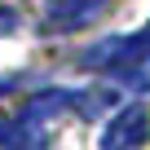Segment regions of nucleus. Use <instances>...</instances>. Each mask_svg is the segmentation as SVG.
Returning a JSON list of instances; mask_svg holds the SVG:
<instances>
[{"label": "nucleus", "mask_w": 150, "mask_h": 150, "mask_svg": "<svg viewBox=\"0 0 150 150\" xmlns=\"http://www.w3.org/2000/svg\"><path fill=\"white\" fill-rule=\"evenodd\" d=\"M84 62H88V66H97V71H115V75L146 71V66H150V27H146V31H137V35H124V40H110V44L93 49Z\"/></svg>", "instance_id": "1"}, {"label": "nucleus", "mask_w": 150, "mask_h": 150, "mask_svg": "<svg viewBox=\"0 0 150 150\" xmlns=\"http://www.w3.org/2000/svg\"><path fill=\"white\" fill-rule=\"evenodd\" d=\"M146 141H150V110L141 102L124 106L102 132V150H146Z\"/></svg>", "instance_id": "2"}, {"label": "nucleus", "mask_w": 150, "mask_h": 150, "mask_svg": "<svg viewBox=\"0 0 150 150\" xmlns=\"http://www.w3.org/2000/svg\"><path fill=\"white\" fill-rule=\"evenodd\" d=\"M110 9V0H44V27L49 31H80Z\"/></svg>", "instance_id": "3"}, {"label": "nucleus", "mask_w": 150, "mask_h": 150, "mask_svg": "<svg viewBox=\"0 0 150 150\" xmlns=\"http://www.w3.org/2000/svg\"><path fill=\"white\" fill-rule=\"evenodd\" d=\"M13 27H18V13H13V9H5V5H0V35H9Z\"/></svg>", "instance_id": "4"}]
</instances>
